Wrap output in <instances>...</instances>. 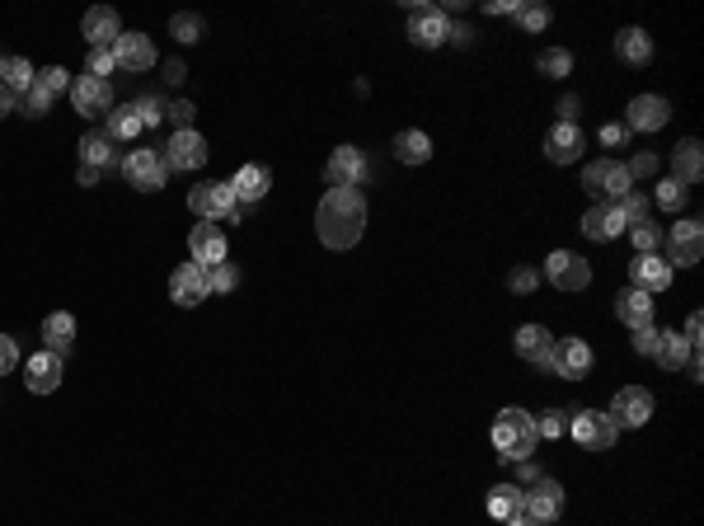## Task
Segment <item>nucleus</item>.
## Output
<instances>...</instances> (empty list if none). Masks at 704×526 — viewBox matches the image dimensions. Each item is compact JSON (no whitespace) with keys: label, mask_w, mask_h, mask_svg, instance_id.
Returning <instances> with one entry per match:
<instances>
[{"label":"nucleus","mask_w":704,"mask_h":526,"mask_svg":"<svg viewBox=\"0 0 704 526\" xmlns=\"http://www.w3.org/2000/svg\"><path fill=\"white\" fill-rule=\"evenodd\" d=\"M315 231L329 249H352L367 231V198L357 188H329L315 207Z\"/></svg>","instance_id":"f257e3e1"},{"label":"nucleus","mask_w":704,"mask_h":526,"mask_svg":"<svg viewBox=\"0 0 704 526\" xmlns=\"http://www.w3.org/2000/svg\"><path fill=\"white\" fill-rule=\"evenodd\" d=\"M536 442H540L536 414H526V409H517V404H507L503 414H498V423H493V447H498V456H503L507 465H521V461H531Z\"/></svg>","instance_id":"f03ea898"},{"label":"nucleus","mask_w":704,"mask_h":526,"mask_svg":"<svg viewBox=\"0 0 704 526\" xmlns=\"http://www.w3.org/2000/svg\"><path fill=\"white\" fill-rule=\"evenodd\" d=\"M568 437H573L582 451H611L620 428H615L611 414H601V409H573V414H568Z\"/></svg>","instance_id":"7ed1b4c3"},{"label":"nucleus","mask_w":704,"mask_h":526,"mask_svg":"<svg viewBox=\"0 0 704 526\" xmlns=\"http://www.w3.org/2000/svg\"><path fill=\"white\" fill-rule=\"evenodd\" d=\"M123 179L132 188H141V193H160L169 179V165H165V155L151 151V146H137V151H127L123 155Z\"/></svg>","instance_id":"20e7f679"},{"label":"nucleus","mask_w":704,"mask_h":526,"mask_svg":"<svg viewBox=\"0 0 704 526\" xmlns=\"http://www.w3.org/2000/svg\"><path fill=\"white\" fill-rule=\"evenodd\" d=\"M540 372L564 376V381H582V376L592 372V348H587L582 339H554L550 357L540 362Z\"/></svg>","instance_id":"39448f33"},{"label":"nucleus","mask_w":704,"mask_h":526,"mask_svg":"<svg viewBox=\"0 0 704 526\" xmlns=\"http://www.w3.org/2000/svg\"><path fill=\"white\" fill-rule=\"evenodd\" d=\"M521 512H526L531 522L550 526L554 517L564 512V484L550 480V475H540L536 484H526V489H521Z\"/></svg>","instance_id":"423d86ee"},{"label":"nucleus","mask_w":704,"mask_h":526,"mask_svg":"<svg viewBox=\"0 0 704 526\" xmlns=\"http://www.w3.org/2000/svg\"><path fill=\"white\" fill-rule=\"evenodd\" d=\"M545 278L559 287V292H587L592 287V263L573 254V249H554L545 259Z\"/></svg>","instance_id":"0eeeda50"},{"label":"nucleus","mask_w":704,"mask_h":526,"mask_svg":"<svg viewBox=\"0 0 704 526\" xmlns=\"http://www.w3.org/2000/svg\"><path fill=\"white\" fill-rule=\"evenodd\" d=\"M367 179H371V165L357 146H338L329 155V165H324V184L329 188H362Z\"/></svg>","instance_id":"6e6552de"},{"label":"nucleus","mask_w":704,"mask_h":526,"mask_svg":"<svg viewBox=\"0 0 704 526\" xmlns=\"http://www.w3.org/2000/svg\"><path fill=\"white\" fill-rule=\"evenodd\" d=\"M207 296H212V287H207V268H202V263L188 259L169 273V301H174V306L193 310V306H202Z\"/></svg>","instance_id":"1a4fd4ad"},{"label":"nucleus","mask_w":704,"mask_h":526,"mask_svg":"<svg viewBox=\"0 0 704 526\" xmlns=\"http://www.w3.org/2000/svg\"><path fill=\"white\" fill-rule=\"evenodd\" d=\"M240 202H235V188L230 184H198L188 188V212L198 221H226Z\"/></svg>","instance_id":"9d476101"},{"label":"nucleus","mask_w":704,"mask_h":526,"mask_svg":"<svg viewBox=\"0 0 704 526\" xmlns=\"http://www.w3.org/2000/svg\"><path fill=\"white\" fill-rule=\"evenodd\" d=\"M662 240H667V263H676V268H690V263H700V254H704V226H700L695 217L676 221V226L662 235Z\"/></svg>","instance_id":"9b49d317"},{"label":"nucleus","mask_w":704,"mask_h":526,"mask_svg":"<svg viewBox=\"0 0 704 526\" xmlns=\"http://www.w3.org/2000/svg\"><path fill=\"white\" fill-rule=\"evenodd\" d=\"M165 165L169 170H202V165H207V137H202V132H193V127H184V132H174V137H169V146L165 151Z\"/></svg>","instance_id":"f8f14e48"},{"label":"nucleus","mask_w":704,"mask_h":526,"mask_svg":"<svg viewBox=\"0 0 704 526\" xmlns=\"http://www.w3.org/2000/svg\"><path fill=\"white\" fill-rule=\"evenodd\" d=\"M672 123V104L662 94H634L625 109V127L629 132H662Z\"/></svg>","instance_id":"ddd939ff"},{"label":"nucleus","mask_w":704,"mask_h":526,"mask_svg":"<svg viewBox=\"0 0 704 526\" xmlns=\"http://www.w3.org/2000/svg\"><path fill=\"white\" fill-rule=\"evenodd\" d=\"M611 423L615 428H643L648 418H653V395L643 386H625V390H615V400H611Z\"/></svg>","instance_id":"4468645a"},{"label":"nucleus","mask_w":704,"mask_h":526,"mask_svg":"<svg viewBox=\"0 0 704 526\" xmlns=\"http://www.w3.org/2000/svg\"><path fill=\"white\" fill-rule=\"evenodd\" d=\"M446 29H451V19L437 10V5H409V43L414 47H442L446 43Z\"/></svg>","instance_id":"2eb2a0df"},{"label":"nucleus","mask_w":704,"mask_h":526,"mask_svg":"<svg viewBox=\"0 0 704 526\" xmlns=\"http://www.w3.org/2000/svg\"><path fill=\"white\" fill-rule=\"evenodd\" d=\"M188 254H193V263H202V268H216V263H226V259H230L226 231H221V226H212V221L193 226V231H188Z\"/></svg>","instance_id":"dca6fc26"},{"label":"nucleus","mask_w":704,"mask_h":526,"mask_svg":"<svg viewBox=\"0 0 704 526\" xmlns=\"http://www.w3.org/2000/svg\"><path fill=\"white\" fill-rule=\"evenodd\" d=\"M71 104H76L80 118H108V109H113V90H108V80L76 76L71 80Z\"/></svg>","instance_id":"f3484780"},{"label":"nucleus","mask_w":704,"mask_h":526,"mask_svg":"<svg viewBox=\"0 0 704 526\" xmlns=\"http://www.w3.org/2000/svg\"><path fill=\"white\" fill-rule=\"evenodd\" d=\"M80 33L90 38V47H113L123 38V19H118L113 5H94V10H85V19H80Z\"/></svg>","instance_id":"a211bd4d"},{"label":"nucleus","mask_w":704,"mask_h":526,"mask_svg":"<svg viewBox=\"0 0 704 526\" xmlns=\"http://www.w3.org/2000/svg\"><path fill=\"white\" fill-rule=\"evenodd\" d=\"M629 287H643V292H667L672 287V263L662 259V254H634L629 263Z\"/></svg>","instance_id":"6ab92c4d"},{"label":"nucleus","mask_w":704,"mask_h":526,"mask_svg":"<svg viewBox=\"0 0 704 526\" xmlns=\"http://www.w3.org/2000/svg\"><path fill=\"white\" fill-rule=\"evenodd\" d=\"M24 386L33 390V395H52V390L62 386V357L57 353H33L29 362H24Z\"/></svg>","instance_id":"aec40b11"},{"label":"nucleus","mask_w":704,"mask_h":526,"mask_svg":"<svg viewBox=\"0 0 704 526\" xmlns=\"http://www.w3.org/2000/svg\"><path fill=\"white\" fill-rule=\"evenodd\" d=\"M113 62L123 66V71H151L160 57H155V43L146 33H123V38L113 43Z\"/></svg>","instance_id":"412c9836"},{"label":"nucleus","mask_w":704,"mask_h":526,"mask_svg":"<svg viewBox=\"0 0 704 526\" xmlns=\"http://www.w3.org/2000/svg\"><path fill=\"white\" fill-rule=\"evenodd\" d=\"M582 146H587V137H582L578 123H554L550 137H545V155H550L554 165H573L582 155Z\"/></svg>","instance_id":"4be33fe9"},{"label":"nucleus","mask_w":704,"mask_h":526,"mask_svg":"<svg viewBox=\"0 0 704 526\" xmlns=\"http://www.w3.org/2000/svg\"><path fill=\"white\" fill-rule=\"evenodd\" d=\"M230 188H235V202H240V207H254V202L268 198L273 174H268V165H240L235 179H230Z\"/></svg>","instance_id":"5701e85b"},{"label":"nucleus","mask_w":704,"mask_h":526,"mask_svg":"<svg viewBox=\"0 0 704 526\" xmlns=\"http://www.w3.org/2000/svg\"><path fill=\"white\" fill-rule=\"evenodd\" d=\"M615 320L629 325V329L653 325V292H643V287H625V292L615 296Z\"/></svg>","instance_id":"b1692460"},{"label":"nucleus","mask_w":704,"mask_h":526,"mask_svg":"<svg viewBox=\"0 0 704 526\" xmlns=\"http://www.w3.org/2000/svg\"><path fill=\"white\" fill-rule=\"evenodd\" d=\"M700 174H704V151H700V141L695 137H681L672 146V179L676 184H700Z\"/></svg>","instance_id":"393cba45"},{"label":"nucleus","mask_w":704,"mask_h":526,"mask_svg":"<svg viewBox=\"0 0 704 526\" xmlns=\"http://www.w3.org/2000/svg\"><path fill=\"white\" fill-rule=\"evenodd\" d=\"M625 217L615 212V202H597V207H587V217H582V235H592V240H615V235H625Z\"/></svg>","instance_id":"a878e982"},{"label":"nucleus","mask_w":704,"mask_h":526,"mask_svg":"<svg viewBox=\"0 0 704 526\" xmlns=\"http://www.w3.org/2000/svg\"><path fill=\"white\" fill-rule=\"evenodd\" d=\"M43 343H47V353H57V357L71 353V348H76V315L52 310V315L43 320Z\"/></svg>","instance_id":"bb28decb"},{"label":"nucleus","mask_w":704,"mask_h":526,"mask_svg":"<svg viewBox=\"0 0 704 526\" xmlns=\"http://www.w3.org/2000/svg\"><path fill=\"white\" fill-rule=\"evenodd\" d=\"M615 57L625 66H648L653 62V38L643 29H620L615 33Z\"/></svg>","instance_id":"cd10ccee"},{"label":"nucleus","mask_w":704,"mask_h":526,"mask_svg":"<svg viewBox=\"0 0 704 526\" xmlns=\"http://www.w3.org/2000/svg\"><path fill=\"white\" fill-rule=\"evenodd\" d=\"M690 353H700V348H690L676 329H662L658 334V348H653V357H658V367H667V372H681V367H690Z\"/></svg>","instance_id":"c85d7f7f"},{"label":"nucleus","mask_w":704,"mask_h":526,"mask_svg":"<svg viewBox=\"0 0 704 526\" xmlns=\"http://www.w3.org/2000/svg\"><path fill=\"white\" fill-rule=\"evenodd\" d=\"M550 343H554V334L545 325H521L517 329V339H512V348H517V357H526V362H545L550 357Z\"/></svg>","instance_id":"c756f323"},{"label":"nucleus","mask_w":704,"mask_h":526,"mask_svg":"<svg viewBox=\"0 0 704 526\" xmlns=\"http://www.w3.org/2000/svg\"><path fill=\"white\" fill-rule=\"evenodd\" d=\"M108 137H113V146L118 141H137L146 127H141V118H137V104H113L108 109V127H104Z\"/></svg>","instance_id":"7c9ffc66"},{"label":"nucleus","mask_w":704,"mask_h":526,"mask_svg":"<svg viewBox=\"0 0 704 526\" xmlns=\"http://www.w3.org/2000/svg\"><path fill=\"white\" fill-rule=\"evenodd\" d=\"M395 160L399 165H428L432 160V141H428V132H399L395 137Z\"/></svg>","instance_id":"2f4dec72"},{"label":"nucleus","mask_w":704,"mask_h":526,"mask_svg":"<svg viewBox=\"0 0 704 526\" xmlns=\"http://www.w3.org/2000/svg\"><path fill=\"white\" fill-rule=\"evenodd\" d=\"M113 137L108 132H85L80 137V165H90V170H104V165H113Z\"/></svg>","instance_id":"473e14b6"},{"label":"nucleus","mask_w":704,"mask_h":526,"mask_svg":"<svg viewBox=\"0 0 704 526\" xmlns=\"http://www.w3.org/2000/svg\"><path fill=\"white\" fill-rule=\"evenodd\" d=\"M33 80H38V71H33V62H24V57H5V71H0V85L15 94V99H24V94L33 90Z\"/></svg>","instance_id":"72a5a7b5"},{"label":"nucleus","mask_w":704,"mask_h":526,"mask_svg":"<svg viewBox=\"0 0 704 526\" xmlns=\"http://www.w3.org/2000/svg\"><path fill=\"white\" fill-rule=\"evenodd\" d=\"M484 508H489V517H498V522L517 517V512H521V489H517V484H493L489 498H484Z\"/></svg>","instance_id":"f704fd0d"},{"label":"nucleus","mask_w":704,"mask_h":526,"mask_svg":"<svg viewBox=\"0 0 704 526\" xmlns=\"http://www.w3.org/2000/svg\"><path fill=\"white\" fill-rule=\"evenodd\" d=\"M536 71L540 76H550V80H564L568 71H573V52H564V47H545L536 57Z\"/></svg>","instance_id":"c9c22d12"},{"label":"nucleus","mask_w":704,"mask_h":526,"mask_svg":"<svg viewBox=\"0 0 704 526\" xmlns=\"http://www.w3.org/2000/svg\"><path fill=\"white\" fill-rule=\"evenodd\" d=\"M512 19H517L526 33H540L545 24H550V10H545L540 0H526V5H512Z\"/></svg>","instance_id":"e433bc0d"},{"label":"nucleus","mask_w":704,"mask_h":526,"mask_svg":"<svg viewBox=\"0 0 704 526\" xmlns=\"http://www.w3.org/2000/svg\"><path fill=\"white\" fill-rule=\"evenodd\" d=\"M169 33L179 38V43H202V33H207V24H202V15H174L169 19Z\"/></svg>","instance_id":"4c0bfd02"},{"label":"nucleus","mask_w":704,"mask_h":526,"mask_svg":"<svg viewBox=\"0 0 704 526\" xmlns=\"http://www.w3.org/2000/svg\"><path fill=\"white\" fill-rule=\"evenodd\" d=\"M629 240H634V254H658L662 231L653 221H634V226H629Z\"/></svg>","instance_id":"58836bf2"},{"label":"nucleus","mask_w":704,"mask_h":526,"mask_svg":"<svg viewBox=\"0 0 704 526\" xmlns=\"http://www.w3.org/2000/svg\"><path fill=\"white\" fill-rule=\"evenodd\" d=\"M615 212L625 217V226H634V221H648V198H643L639 188H629L625 198H615Z\"/></svg>","instance_id":"ea45409f"},{"label":"nucleus","mask_w":704,"mask_h":526,"mask_svg":"<svg viewBox=\"0 0 704 526\" xmlns=\"http://www.w3.org/2000/svg\"><path fill=\"white\" fill-rule=\"evenodd\" d=\"M207 287H212V292H235V287H240V268H235V263H216V268H207Z\"/></svg>","instance_id":"a19ab883"},{"label":"nucleus","mask_w":704,"mask_h":526,"mask_svg":"<svg viewBox=\"0 0 704 526\" xmlns=\"http://www.w3.org/2000/svg\"><path fill=\"white\" fill-rule=\"evenodd\" d=\"M536 433L550 437V442H559V437L568 433V414L564 409H545V414H536Z\"/></svg>","instance_id":"79ce46f5"},{"label":"nucleus","mask_w":704,"mask_h":526,"mask_svg":"<svg viewBox=\"0 0 704 526\" xmlns=\"http://www.w3.org/2000/svg\"><path fill=\"white\" fill-rule=\"evenodd\" d=\"M118 71V62H113V47H90V62H85V76L94 80H108Z\"/></svg>","instance_id":"37998d69"},{"label":"nucleus","mask_w":704,"mask_h":526,"mask_svg":"<svg viewBox=\"0 0 704 526\" xmlns=\"http://www.w3.org/2000/svg\"><path fill=\"white\" fill-rule=\"evenodd\" d=\"M629 188H634V179H629L625 165H620V160H606V198H625Z\"/></svg>","instance_id":"c03bdc74"},{"label":"nucleus","mask_w":704,"mask_h":526,"mask_svg":"<svg viewBox=\"0 0 704 526\" xmlns=\"http://www.w3.org/2000/svg\"><path fill=\"white\" fill-rule=\"evenodd\" d=\"M38 85H43L52 99H57V94H71V71H66V66H47V71H38Z\"/></svg>","instance_id":"a18cd8bd"},{"label":"nucleus","mask_w":704,"mask_h":526,"mask_svg":"<svg viewBox=\"0 0 704 526\" xmlns=\"http://www.w3.org/2000/svg\"><path fill=\"white\" fill-rule=\"evenodd\" d=\"M686 198H690L686 184H676V179H662V184H658V207H667V212L686 207Z\"/></svg>","instance_id":"49530a36"},{"label":"nucleus","mask_w":704,"mask_h":526,"mask_svg":"<svg viewBox=\"0 0 704 526\" xmlns=\"http://www.w3.org/2000/svg\"><path fill=\"white\" fill-rule=\"evenodd\" d=\"M165 99L160 94H146V99H137V118H141V127H155V123H165Z\"/></svg>","instance_id":"de8ad7c7"},{"label":"nucleus","mask_w":704,"mask_h":526,"mask_svg":"<svg viewBox=\"0 0 704 526\" xmlns=\"http://www.w3.org/2000/svg\"><path fill=\"white\" fill-rule=\"evenodd\" d=\"M582 188H587L592 198H606V160H592V165H582Z\"/></svg>","instance_id":"09e8293b"},{"label":"nucleus","mask_w":704,"mask_h":526,"mask_svg":"<svg viewBox=\"0 0 704 526\" xmlns=\"http://www.w3.org/2000/svg\"><path fill=\"white\" fill-rule=\"evenodd\" d=\"M47 109H52V94H47L43 85H38V80H33V90L24 94V113H29V118H43Z\"/></svg>","instance_id":"8fccbe9b"},{"label":"nucleus","mask_w":704,"mask_h":526,"mask_svg":"<svg viewBox=\"0 0 704 526\" xmlns=\"http://www.w3.org/2000/svg\"><path fill=\"white\" fill-rule=\"evenodd\" d=\"M597 141L606 146V151H620V146L629 141V127H625V123H606V127L597 132Z\"/></svg>","instance_id":"3c124183"},{"label":"nucleus","mask_w":704,"mask_h":526,"mask_svg":"<svg viewBox=\"0 0 704 526\" xmlns=\"http://www.w3.org/2000/svg\"><path fill=\"white\" fill-rule=\"evenodd\" d=\"M658 334H662L658 325H639V329H634V353L653 357V348H658Z\"/></svg>","instance_id":"603ef678"},{"label":"nucleus","mask_w":704,"mask_h":526,"mask_svg":"<svg viewBox=\"0 0 704 526\" xmlns=\"http://www.w3.org/2000/svg\"><path fill=\"white\" fill-rule=\"evenodd\" d=\"M193 113H198V109H193L188 99H179V104H169V109H165V118L174 123V132H184V127H193Z\"/></svg>","instance_id":"864d4df0"},{"label":"nucleus","mask_w":704,"mask_h":526,"mask_svg":"<svg viewBox=\"0 0 704 526\" xmlns=\"http://www.w3.org/2000/svg\"><path fill=\"white\" fill-rule=\"evenodd\" d=\"M19 367V343L10 334H0V376H10Z\"/></svg>","instance_id":"5fc2aeb1"},{"label":"nucleus","mask_w":704,"mask_h":526,"mask_svg":"<svg viewBox=\"0 0 704 526\" xmlns=\"http://www.w3.org/2000/svg\"><path fill=\"white\" fill-rule=\"evenodd\" d=\"M625 170H629V179H648V174L658 170V155H653V151H639V155H634V160L625 165Z\"/></svg>","instance_id":"6e6d98bb"},{"label":"nucleus","mask_w":704,"mask_h":526,"mask_svg":"<svg viewBox=\"0 0 704 526\" xmlns=\"http://www.w3.org/2000/svg\"><path fill=\"white\" fill-rule=\"evenodd\" d=\"M536 282H540V273H531V268H512V273H507V287H512V292H536Z\"/></svg>","instance_id":"4d7b16f0"},{"label":"nucleus","mask_w":704,"mask_h":526,"mask_svg":"<svg viewBox=\"0 0 704 526\" xmlns=\"http://www.w3.org/2000/svg\"><path fill=\"white\" fill-rule=\"evenodd\" d=\"M540 475H545V470H540L536 461H521V465H517V489H526V484H536Z\"/></svg>","instance_id":"13d9d810"},{"label":"nucleus","mask_w":704,"mask_h":526,"mask_svg":"<svg viewBox=\"0 0 704 526\" xmlns=\"http://www.w3.org/2000/svg\"><path fill=\"white\" fill-rule=\"evenodd\" d=\"M700 329H704V320H700V310H695V315L686 320V334H681V339H686L690 348H700Z\"/></svg>","instance_id":"bf43d9fd"},{"label":"nucleus","mask_w":704,"mask_h":526,"mask_svg":"<svg viewBox=\"0 0 704 526\" xmlns=\"http://www.w3.org/2000/svg\"><path fill=\"white\" fill-rule=\"evenodd\" d=\"M470 38H475V33L465 29V24H451V29H446V43H456V47H470Z\"/></svg>","instance_id":"052dcab7"},{"label":"nucleus","mask_w":704,"mask_h":526,"mask_svg":"<svg viewBox=\"0 0 704 526\" xmlns=\"http://www.w3.org/2000/svg\"><path fill=\"white\" fill-rule=\"evenodd\" d=\"M559 113H564L559 123H573V113H578V99H573V94H568V99H559Z\"/></svg>","instance_id":"680f3d73"},{"label":"nucleus","mask_w":704,"mask_h":526,"mask_svg":"<svg viewBox=\"0 0 704 526\" xmlns=\"http://www.w3.org/2000/svg\"><path fill=\"white\" fill-rule=\"evenodd\" d=\"M76 179H80V184H85V188H94V184H99V170H90V165H80V170H76Z\"/></svg>","instance_id":"e2e57ef3"},{"label":"nucleus","mask_w":704,"mask_h":526,"mask_svg":"<svg viewBox=\"0 0 704 526\" xmlns=\"http://www.w3.org/2000/svg\"><path fill=\"white\" fill-rule=\"evenodd\" d=\"M5 113H15V94L0 85V118H5Z\"/></svg>","instance_id":"0e129e2a"},{"label":"nucleus","mask_w":704,"mask_h":526,"mask_svg":"<svg viewBox=\"0 0 704 526\" xmlns=\"http://www.w3.org/2000/svg\"><path fill=\"white\" fill-rule=\"evenodd\" d=\"M165 80H169V85H179V80H184V66L169 62V66H165Z\"/></svg>","instance_id":"69168bd1"},{"label":"nucleus","mask_w":704,"mask_h":526,"mask_svg":"<svg viewBox=\"0 0 704 526\" xmlns=\"http://www.w3.org/2000/svg\"><path fill=\"white\" fill-rule=\"evenodd\" d=\"M503 526H540V522H531V517H526V512H517V517H507Z\"/></svg>","instance_id":"338daca9"},{"label":"nucleus","mask_w":704,"mask_h":526,"mask_svg":"<svg viewBox=\"0 0 704 526\" xmlns=\"http://www.w3.org/2000/svg\"><path fill=\"white\" fill-rule=\"evenodd\" d=\"M0 71H5V57H0Z\"/></svg>","instance_id":"774afa93"}]
</instances>
